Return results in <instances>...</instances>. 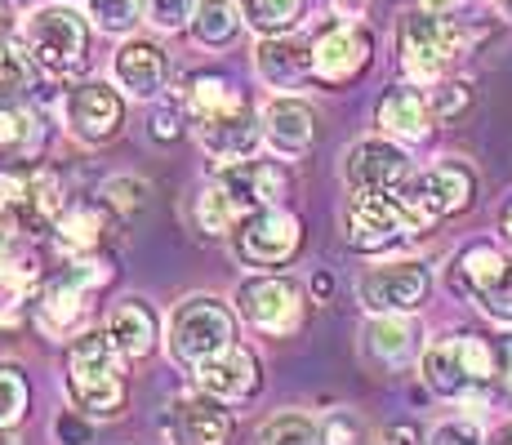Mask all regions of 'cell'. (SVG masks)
I'll return each instance as SVG.
<instances>
[{
	"instance_id": "1",
	"label": "cell",
	"mask_w": 512,
	"mask_h": 445,
	"mask_svg": "<svg viewBox=\"0 0 512 445\" xmlns=\"http://www.w3.org/2000/svg\"><path fill=\"white\" fill-rule=\"evenodd\" d=\"M423 383L437 397L464 401V397H486L499 379H504V352L481 334H446L432 339L419 356Z\"/></svg>"
},
{
	"instance_id": "2",
	"label": "cell",
	"mask_w": 512,
	"mask_h": 445,
	"mask_svg": "<svg viewBox=\"0 0 512 445\" xmlns=\"http://www.w3.org/2000/svg\"><path fill=\"white\" fill-rule=\"evenodd\" d=\"M67 397L90 419H116L125 410L130 383L121 374V352L112 348L107 330L76 334L67 348Z\"/></svg>"
},
{
	"instance_id": "3",
	"label": "cell",
	"mask_w": 512,
	"mask_h": 445,
	"mask_svg": "<svg viewBox=\"0 0 512 445\" xmlns=\"http://www.w3.org/2000/svg\"><path fill=\"white\" fill-rule=\"evenodd\" d=\"M397 45H401V67H406L410 81L437 85L441 76H446L450 67L464 58L468 32H464V23H455V18L423 14V9H415V14L401 18Z\"/></svg>"
},
{
	"instance_id": "4",
	"label": "cell",
	"mask_w": 512,
	"mask_h": 445,
	"mask_svg": "<svg viewBox=\"0 0 512 445\" xmlns=\"http://www.w3.org/2000/svg\"><path fill=\"white\" fill-rule=\"evenodd\" d=\"M397 196H401V205H406L415 232H423V227H432V223L450 219V214L468 210L472 196H477V174H472L464 161L446 156V161H437L432 170L410 174L406 183L397 187Z\"/></svg>"
},
{
	"instance_id": "5",
	"label": "cell",
	"mask_w": 512,
	"mask_h": 445,
	"mask_svg": "<svg viewBox=\"0 0 512 445\" xmlns=\"http://www.w3.org/2000/svg\"><path fill=\"white\" fill-rule=\"evenodd\" d=\"M23 41L45 72L72 76V72H81L85 54H90V23L63 0V5H45L36 14H27Z\"/></svg>"
},
{
	"instance_id": "6",
	"label": "cell",
	"mask_w": 512,
	"mask_h": 445,
	"mask_svg": "<svg viewBox=\"0 0 512 445\" xmlns=\"http://www.w3.org/2000/svg\"><path fill=\"white\" fill-rule=\"evenodd\" d=\"M236 343V316L228 303L210 299V294H192L183 299L170 316V352L179 356L183 365H201L210 356H219L223 348Z\"/></svg>"
},
{
	"instance_id": "7",
	"label": "cell",
	"mask_w": 512,
	"mask_h": 445,
	"mask_svg": "<svg viewBox=\"0 0 512 445\" xmlns=\"http://www.w3.org/2000/svg\"><path fill=\"white\" fill-rule=\"evenodd\" d=\"M232 303H236V312H241V321L254 325L259 334H268V339L294 334L303 325V312H308L299 281L277 276V272L272 276H245V281L236 285Z\"/></svg>"
},
{
	"instance_id": "8",
	"label": "cell",
	"mask_w": 512,
	"mask_h": 445,
	"mask_svg": "<svg viewBox=\"0 0 512 445\" xmlns=\"http://www.w3.org/2000/svg\"><path fill=\"white\" fill-rule=\"evenodd\" d=\"M107 281H112V263L81 254V259H76L72 267H63L54 281H45L41 303H36V308H41V325L54 330V334L81 325L85 312H90V294L103 290Z\"/></svg>"
},
{
	"instance_id": "9",
	"label": "cell",
	"mask_w": 512,
	"mask_h": 445,
	"mask_svg": "<svg viewBox=\"0 0 512 445\" xmlns=\"http://www.w3.org/2000/svg\"><path fill=\"white\" fill-rule=\"evenodd\" d=\"M428 290H432V272L415 259H401V263H379V267H366L357 281V294L361 303L374 312V316H410L428 303Z\"/></svg>"
},
{
	"instance_id": "10",
	"label": "cell",
	"mask_w": 512,
	"mask_h": 445,
	"mask_svg": "<svg viewBox=\"0 0 512 445\" xmlns=\"http://www.w3.org/2000/svg\"><path fill=\"white\" fill-rule=\"evenodd\" d=\"M232 245H236V259L250 267H285L299 254L303 227L285 205H268V210L245 214Z\"/></svg>"
},
{
	"instance_id": "11",
	"label": "cell",
	"mask_w": 512,
	"mask_h": 445,
	"mask_svg": "<svg viewBox=\"0 0 512 445\" xmlns=\"http://www.w3.org/2000/svg\"><path fill=\"white\" fill-rule=\"evenodd\" d=\"M415 232L397 192H352L348 205V245L352 250H388L392 241Z\"/></svg>"
},
{
	"instance_id": "12",
	"label": "cell",
	"mask_w": 512,
	"mask_h": 445,
	"mask_svg": "<svg viewBox=\"0 0 512 445\" xmlns=\"http://www.w3.org/2000/svg\"><path fill=\"white\" fill-rule=\"evenodd\" d=\"M370 32L361 23H348V18H339V23H326L321 27V36L312 41V76H317L321 85H348L357 81L361 72H366L370 63Z\"/></svg>"
},
{
	"instance_id": "13",
	"label": "cell",
	"mask_w": 512,
	"mask_h": 445,
	"mask_svg": "<svg viewBox=\"0 0 512 445\" xmlns=\"http://www.w3.org/2000/svg\"><path fill=\"white\" fill-rule=\"evenodd\" d=\"M410 174L415 170H410L406 147H397L392 138H361L343 156V183L352 192H397Z\"/></svg>"
},
{
	"instance_id": "14",
	"label": "cell",
	"mask_w": 512,
	"mask_h": 445,
	"mask_svg": "<svg viewBox=\"0 0 512 445\" xmlns=\"http://www.w3.org/2000/svg\"><path fill=\"white\" fill-rule=\"evenodd\" d=\"M67 130H72L81 143H112L116 134H121V125H125V98L116 94L112 85H103V81H85V85H76L72 94H67Z\"/></svg>"
},
{
	"instance_id": "15",
	"label": "cell",
	"mask_w": 512,
	"mask_h": 445,
	"mask_svg": "<svg viewBox=\"0 0 512 445\" xmlns=\"http://www.w3.org/2000/svg\"><path fill=\"white\" fill-rule=\"evenodd\" d=\"M214 183L228 192V201H232V210H236V219H245V214H254V210H268V205H281V196H285V170L281 165H272V161H228L219 170V178Z\"/></svg>"
},
{
	"instance_id": "16",
	"label": "cell",
	"mask_w": 512,
	"mask_h": 445,
	"mask_svg": "<svg viewBox=\"0 0 512 445\" xmlns=\"http://www.w3.org/2000/svg\"><path fill=\"white\" fill-rule=\"evenodd\" d=\"M196 383H201L205 397L223 401V405H236V401H250L254 392L263 388V370H259V356L250 348H223L219 356L196 365Z\"/></svg>"
},
{
	"instance_id": "17",
	"label": "cell",
	"mask_w": 512,
	"mask_h": 445,
	"mask_svg": "<svg viewBox=\"0 0 512 445\" xmlns=\"http://www.w3.org/2000/svg\"><path fill=\"white\" fill-rule=\"evenodd\" d=\"M263 143L281 156V161H299L312 143H317V112H312L303 98L277 94L263 107Z\"/></svg>"
},
{
	"instance_id": "18",
	"label": "cell",
	"mask_w": 512,
	"mask_h": 445,
	"mask_svg": "<svg viewBox=\"0 0 512 445\" xmlns=\"http://www.w3.org/2000/svg\"><path fill=\"white\" fill-rule=\"evenodd\" d=\"M112 76H116V85H121L130 98L147 103V98H156L165 89V81H170V58H165V49L156 41L134 36V41H125L121 49H116Z\"/></svg>"
},
{
	"instance_id": "19",
	"label": "cell",
	"mask_w": 512,
	"mask_h": 445,
	"mask_svg": "<svg viewBox=\"0 0 512 445\" xmlns=\"http://www.w3.org/2000/svg\"><path fill=\"white\" fill-rule=\"evenodd\" d=\"M196 138H201L205 152L219 156L223 165L245 161V156H254V147L263 143V121H254V112L241 103V107H232V112L196 121Z\"/></svg>"
},
{
	"instance_id": "20",
	"label": "cell",
	"mask_w": 512,
	"mask_h": 445,
	"mask_svg": "<svg viewBox=\"0 0 512 445\" xmlns=\"http://www.w3.org/2000/svg\"><path fill=\"white\" fill-rule=\"evenodd\" d=\"M254 72L272 89L299 85L303 76H312V41L308 36H290V32L263 36V41L254 45Z\"/></svg>"
},
{
	"instance_id": "21",
	"label": "cell",
	"mask_w": 512,
	"mask_h": 445,
	"mask_svg": "<svg viewBox=\"0 0 512 445\" xmlns=\"http://www.w3.org/2000/svg\"><path fill=\"white\" fill-rule=\"evenodd\" d=\"M107 339L112 348L125 356V361H143V356L156 352V339H161V325H156V312L147 299H121L112 312H107Z\"/></svg>"
},
{
	"instance_id": "22",
	"label": "cell",
	"mask_w": 512,
	"mask_h": 445,
	"mask_svg": "<svg viewBox=\"0 0 512 445\" xmlns=\"http://www.w3.org/2000/svg\"><path fill=\"white\" fill-rule=\"evenodd\" d=\"M379 130L392 134V138H406V143H415V138H428L432 134V98L423 94L415 85H397L388 89V94L379 98Z\"/></svg>"
},
{
	"instance_id": "23",
	"label": "cell",
	"mask_w": 512,
	"mask_h": 445,
	"mask_svg": "<svg viewBox=\"0 0 512 445\" xmlns=\"http://www.w3.org/2000/svg\"><path fill=\"white\" fill-rule=\"evenodd\" d=\"M174 441L179 445H228L232 441V419L223 401L214 397H183L174 405Z\"/></svg>"
},
{
	"instance_id": "24",
	"label": "cell",
	"mask_w": 512,
	"mask_h": 445,
	"mask_svg": "<svg viewBox=\"0 0 512 445\" xmlns=\"http://www.w3.org/2000/svg\"><path fill=\"white\" fill-rule=\"evenodd\" d=\"M366 356L383 370H401L415 356V330L406 316H374L366 325Z\"/></svg>"
},
{
	"instance_id": "25",
	"label": "cell",
	"mask_w": 512,
	"mask_h": 445,
	"mask_svg": "<svg viewBox=\"0 0 512 445\" xmlns=\"http://www.w3.org/2000/svg\"><path fill=\"white\" fill-rule=\"evenodd\" d=\"M241 23H245V14H241V5L236 0H196V9H192V41L196 45H205V49H228L236 36H241Z\"/></svg>"
},
{
	"instance_id": "26",
	"label": "cell",
	"mask_w": 512,
	"mask_h": 445,
	"mask_svg": "<svg viewBox=\"0 0 512 445\" xmlns=\"http://www.w3.org/2000/svg\"><path fill=\"white\" fill-rule=\"evenodd\" d=\"M67 210V192H63V178L54 170H32V183H27V205H23V227L32 232H54V223L63 219Z\"/></svg>"
},
{
	"instance_id": "27",
	"label": "cell",
	"mask_w": 512,
	"mask_h": 445,
	"mask_svg": "<svg viewBox=\"0 0 512 445\" xmlns=\"http://www.w3.org/2000/svg\"><path fill=\"white\" fill-rule=\"evenodd\" d=\"M107 236V214L98 205H76V210H63V219L54 223V241L58 250H67L72 259L81 254H94Z\"/></svg>"
},
{
	"instance_id": "28",
	"label": "cell",
	"mask_w": 512,
	"mask_h": 445,
	"mask_svg": "<svg viewBox=\"0 0 512 445\" xmlns=\"http://www.w3.org/2000/svg\"><path fill=\"white\" fill-rule=\"evenodd\" d=\"M508 254L495 250L490 241H477V245H464V250L455 254V263H450V285H455L459 294H468V299H477L481 290H486V281L504 267Z\"/></svg>"
},
{
	"instance_id": "29",
	"label": "cell",
	"mask_w": 512,
	"mask_h": 445,
	"mask_svg": "<svg viewBox=\"0 0 512 445\" xmlns=\"http://www.w3.org/2000/svg\"><path fill=\"white\" fill-rule=\"evenodd\" d=\"M241 103H245L241 89H236L223 72H196L192 81H187V112H192V121L232 112V107H241Z\"/></svg>"
},
{
	"instance_id": "30",
	"label": "cell",
	"mask_w": 512,
	"mask_h": 445,
	"mask_svg": "<svg viewBox=\"0 0 512 445\" xmlns=\"http://www.w3.org/2000/svg\"><path fill=\"white\" fill-rule=\"evenodd\" d=\"M36 285V263L14 259V250L0 254V325H18L27 312V294Z\"/></svg>"
},
{
	"instance_id": "31",
	"label": "cell",
	"mask_w": 512,
	"mask_h": 445,
	"mask_svg": "<svg viewBox=\"0 0 512 445\" xmlns=\"http://www.w3.org/2000/svg\"><path fill=\"white\" fill-rule=\"evenodd\" d=\"M303 9H308V0H241L245 27H254L259 36L290 32V27L303 18Z\"/></svg>"
},
{
	"instance_id": "32",
	"label": "cell",
	"mask_w": 512,
	"mask_h": 445,
	"mask_svg": "<svg viewBox=\"0 0 512 445\" xmlns=\"http://www.w3.org/2000/svg\"><path fill=\"white\" fill-rule=\"evenodd\" d=\"M27 85H32V49H27V41L0 32V103L27 94Z\"/></svg>"
},
{
	"instance_id": "33",
	"label": "cell",
	"mask_w": 512,
	"mask_h": 445,
	"mask_svg": "<svg viewBox=\"0 0 512 445\" xmlns=\"http://www.w3.org/2000/svg\"><path fill=\"white\" fill-rule=\"evenodd\" d=\"M85 14L107 36H130L139 27V18H147L143 0H85Z\"/></svg>"
},
{
	"instance_id": "34",
	"label": "cell",
	"mask_w": 512,
	"mask_h": 445,
	"mask_svg": "<svg viewBox=\"0 0 512 445\" xmlns=\"http://www.w3.org/2000/svg\"><path fill=\"white\" fill-rule=\"evenodd\" d=\"M254 445H321V428L308 419V414H277L259 428V441Z\"/></svg>"
},
{
	"instance_id": "35",
	"label": "cell",
	"mask_w": 512,
	"mask_h": 445,
	"mask_svg": "<svg viewBox=\"0 0 512 445\" xmlns=\"http://www.w3.org/2000/svg\"><path fill=\"white\" fill-rule=\"evenodd\" d=\"M196 223H201V232L205 236H223V232H232L236 223V210H232V201H228V192H223L219 183H205L201 187V196H196Z\"/></svg>"
},
{
	"instance_id": "36",
	"label": "cell",
	"mask_w": 512,
	"mask_h": 445,
	"mask_svg": "<svg viewBox=\"0 0 512 445\" xmlns=\"http://www.w3.org/2000/svg\"><path fill=\"white\" fill-rule=\"evenodd\" d=\"M103 201L112 205L121 219H134V214L147 210V201H152V187H147L143 178H134V174H116V178H107V183H103Z\"/></svg>"
},
{
	"instance_id": "37",
	"label": "cell",
	"mask_w": 512,
	"mask_h": 445,
	"mask_svg": "<svg viewBox=\"0 0 512 445\" xmlns=\"http://www.w3.org/2000/svg\"><path fill=\"white\" fill-rule=\"evenodd\" d=\"M472 303H477V308L486 312V316H495V321L512 325V254L504 259V267H499V272L490 276L486 290H481Z\"/></svg>"
},
{
	"instance_id": "38",
	"label": "cell",
	"mask_w": 512,
	"mask_h": 445,
	"mask_svg": "<svg viewBox=\"0 0 512 445\" xmlns=\"http://www.w3.org/2000/svg\"><path fill=\"white\" fill-rule=\"evenodd\" d=\"M27 414V379L18 365L0 361V428H14Z\"/></svg>"
},
{
	"instance_id": "39",
	"label": "cell",
	"mask_w": 512,
	"mask_h": 445,
	"mask_svg": "<svg viewBox=\"0 0 512 445\" xmlns=\"http://www.w3.org/2000/svg\"><path fill=\"white\" fill-rule=\"evenodd\" d=\"M192 9H196V0H143L147 23L161 27V32H183L192 23Z\"/></svg>"
},
{
	"instance_id": "40",
	"label": "cell",
	"mask_w": 512,
	"mask_h": 445,
	"mask_svg": "<svg viewBox=\"0 0 512 445\" xmlns=\"http://www.w3.org/2000/svg\"><path fill=\"white\" fill-rule=\"evenodd\" d=\"M432 116L437 121H455L459 112H468L472 103V85L468 81H437V89H432Z\"/></svg>"
},
{
	"instance_id": "41",
	"label": "cell",
	"mask_w": 512,
	"mask_h": 445,
	"mask_svg": "<svg viewBox=\"0 0 512 445\" xmlns=\"http://www.w3.org/2000/svg\"><path fill=\"white\" fill-rule=\"evenodd\" d=\"M27 143H32V116L0 103V152H23Z\"/></svg>"
},
{
	"instance_id": "42",
	"label": "cell",
	"mask_w": 512,
	"mask_h": 445,
	"mask_svg": "<svg viewBox=\"0 0 512 445\" xmlns=\"http://www.w3.org/2000/svg\"><path fill=\"white\" fill-rule=\"evenodd\" d=\"M54 441L58 445H94V423L81 410H58L54 419Z\"/></svg>"
},
{
	"instance_id": "43",
	"label": "cell",
	"mask_w": 512,
	"mask_h": 445,
	"mask_svg": "<svg viewBox=\"0 0 512 445\" xmlns=\"http://www.w3.org/2000/svg\"><path fill=\"white\" fill-rule=\"evenodd\" d=\"M428 445H486V432H481L472 419H446L432 428Z\"/></svg>"
},
{
	"instance_id": "44",
	"label": "cell",
	"mask_w": 512,
	"mask_h": 445,
	"mask_svg": "<svg viewBox=\"0 0 512 445\" xmlns=\"http://www.w3.org/2000/svg\"><path fill=\"white\" fill-rule=\"evenodd\" d=\"M27 183H32V174H23V170H0V210L14 214V219H23ZM18 227H23V223H18Z\"/></svg>"
},
{
	"instance_id": "45",
	"label": "cell",
	"mask_w": 512,
	"mask_h": 445,
	"mask_svg": "<svg viewBox=\"0 0 512 445\" xmlns=\"http://www.w3.org/2000/svg\"><path fill=\"white\" fill-rule=\"evenodd\" d=\"M321 445H361V419L352 414H330L321 423Z\"/></svg>"
},
{
	"instance_id": "46",
	"label": "cell",
	"mask_w": 512,
	"mask_h": 445,
	"mask_svg": "<svg viewBox=\"0 0 512 445\" xmlns=\"http://www.w3.org/2000/svg\"><path fill=\"white\" fill-rule=\"evenodd\" d=\"M179 134H183V112L179 107H156V116H152V138L156 143H174Z\"/></svg>"
},
{
	"instance_id": "47",
	"label": "cell",
	"mask_w": 512,
	"mask_h": 445,
	"mask_svg": "<svg viewBox=\"0 0 512 445\" xmlns=\"http://www.w3.org/2000/svg\"><path fill=\"white\" fill-rule=\"evenodd\" d=\"M415 5L423 9V14H441V18H455V14H459V5H464V0H415Z\"/></svg>"
},
{
	"instance_id": "48",
	"label": "cell",
	"mask_w": 512,
	"mask_h": 445,
	"mask_svg": "<svg viewBox=\"0 0 512 445\" xmlns=\"http://www.w3.org/2000/svg\"><path fill=\"white\" fill-rule=\"evenodd\" d=\"M486 445H512V419L504 423H495V428L486 432Z\"/></svg>"
},
{
	"instance_id": "49",
	"label": "cell",
	"mask_w": 512,
	"mask_h": 445,
	"mask_svg": "<svg viewBox=\"0 0 512 445\" xmlns=\"http://www.w3.org/2000/svg\"><path fill=\"white\" fill-rule=\"evenodd\" d=\"M361 9H366V0H334V14H348V23H352V18H361Z\"/></svg>"
},
{
	"instance_id": "50",
	"label": "cell",
	"mask_w": 512,
	"mask_h": 445,
	"mask_svg": "<svg viewBox=\"0 0 512 445\" xmlns=\"http://www.w3.org/2000/svg\"><path fill=\"white\" fill-rule=\"evenodd\" d=\"M499 232H504L508 241H512V196L504 201V210H499Z\"/></svg>"
},
{
	"instance_id": "51",
	"label": "cell",
	"mask_w": 512,
	"mask_h": 445,
	"mask_svg": "<svg viewBox=\"0 0 512 445\" xmlns=\"http://www.w3.org/2000/svg\"><path fill=\"white\" fill-rule=\"evenodd\" d=\"M392 441H401V445H415V428H406V423H401V428H392Z\"/></svg>"
},
{
	"instance_id": "52",
	"label": "cell",
	"mask_w": 512,
	"mask_h": 445,
	"mask_svg": "<svg viewBox=\"0 0 512 445\" xmlns=\"http://www.w3.org/2000/svg\"><path fill=\"white\" fill-rule=\"evenodd\" d=\"M0 445H23V441H18L14 428H0Z\"/></svg>"
},
{
	"instance_id": "53",
	"label": "cell",
	"mask_w": 512,
	"mask_h": 445,
	"mask_svg": "<svg viewBox=\"0 0 512 445\" xmlns=\"http://www.w3.org/2000/svg\"><path fill=\"white\" fill-rule=\"evenodd\" d=\"M499 14H504L508 23H512V0H499Z\"/></svg>"
},
{
	"instance_id": "54",
	"label": "cell",
	"mask_w": 512,
	"mask_h": 445,
	"mask_svg": "<svg viewBox=\"0 0 512 445\" xmlns=\"http://www.w3.org/2000/svg\"><path fill=\"white\" fill-rule=\"evenodd\" d=\"M5 9H9V0H0V23H5Z\"/></svg>"
},
{
	"instance_id": "55",
	"label": "cell",
	"mask_w": 512,
	"mask_h": 445,
	"mask_svg": "<svg viewBox=\"0 0 512 445\" xmlns=\"http://www.w3.org/2000/svg\"><path fill=\"white\" fill-rule=\"evenodd\" d=\"M23 5H27V0H23Z\"/></svg>"
}]
</instances>
